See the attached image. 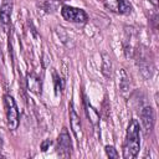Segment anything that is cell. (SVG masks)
Returning a JSON list of instances; mask_svg holds the SVG:
<instances>
[{
    "label": "cell",
    "instance_id": "cell-1",
    "mask_svg": "<svg viewBox=\"0 0 159 159\" xmlns=\"http://www.w3.org/2000/svg\"><path fill=\"white\" fill-rule=\"evenodd\" d=\"M140 149V139H139V123L137 119H130L125 140L123 144V158L124 159H133L137 157L138 152Z\"/></svg>",
    "mask_w": 159,
    "mask_h": 159
},
{
    "label": "cell",
    "instance_id": "cell-2",
    "mask_svg": "<svg viewBox=\"0 0 159 159\" xmlns=\"http://www.w3.org/2000/svg\"><path fill=\"white\" fill-rule=\"evenodd\" d=\"M4 107H5V114H6V122L10 130H16L20 123V116L19 109L16 106V102L12 96L5 94L4 96Z\"/></svg>",
    "mask_w": 159,
    "mask_h": 159
},
{
    "label": "cell",
    "instance_id": "cell-3",
    "mask_svg": "<svg viewBox=\"0 0 159 159\" xmlns=\"http://www.w3.org/2000/svg\"><path fill=\"white\" fill-rule=\"evenodd\" d=\"M61 15L65 20L75 24H84L88 20V15L84 10L70 5H63L61 7Z\"/></svg>",
    "mask_w": 159,
    "mask_h": 159
},
{
    "label": "cell",
    "instance_id": "cell-4",
    "mask_svg": "<svg viewBox=\"0 0 159 159\" xmlns=\"http://www.w3.org/2000/svg\"><path fill=\"white\" fill-rule=\"evenodd\" d=\"M57 154L62 158H68L72 154V140L66 128H62L57 138Z\"/></svg>",
    "mask_w": 159,
    "mask_h": 159
},
{
    "label": "cell",
    "instance_id": "cell-5",
    "mask_svg": "<svg viewBox=\"0 0 159 159\" xmlns=\"http://www.w3.org/2000/svg\"><path fill=\"white\" fill-rule=\"evenodd\" d=\"M140 119H142V125H143L145 134H149L153 130L154 124H155L154 109L150 106H144L142 108V112H140Z\"/></svg>",
    "mask_w": 159,
    "mask_h": 159
},
{
    "label": "cell",
    "instance_id": "cell-6",
    "mask_svg": "<svg viewBox=\"0 0 159 159\" xmlns=\"http://www.w3.org/2000/svg\"><path fill=\"white\" fill-rule=\"evenodd\" d=\"M68 114H70V124H71V129H72L75 137L77 138V140L80 142V140L82 139V134H83V132H82V123H81L80 116H78L77 112L75 111L72 103L70 104Z\"/></svg>",
    "mask_w": 159,
    "mask_h": 159
},
{
    "label": "cell",
    "instance_id": "cell-7",
    "mask_svg": "<svg viewBox=\"0 0 159 159\" xmlns=\"http://www.w3.org/2000/svg\"><path fill=\"white\" fill-rule=\"evenodd\" d=\"M12 12V2L10 0H6L0 6V24L4 29H6L10 24V17Z\"/></svg>",
    "mask_w": 159,
    "mask_h": 159
},
{
    "label": "cell",
    "instance_id": "cell-8",
    "mask_svg": "<svg viewBox=\"0 0 159 159\" xmlns=\"http://www.w3.org/2000/svg\"><path fill=\"white\" fill-rule=\"evenodd\" d=\"M26 84H27V89L30 92H32L35 94L41 93V80L36 73L29 72L26 75Z\"/></svg>",
    "mask_w": 159,
    "mask_h": 159
},
{
    "label": "cell",
    "instance_id": "cell-9",
    "mask_svg": "<svg viewBox=\"0 0 159 159\" xmlns=\"http://www.w3.org/2000/svg\"><path fill=\"white\" fill-rule=\"evenodd\" d=\"M84 111H86V114H87V118H88V120L92 123V125L94 127V128H97L98 127V124H99V113H98V111L89 103V101L84 97Z\"/></svg>",
    "mask_w": 159,
    "mask_h": 159
},
{
    "label": "cell",
    "instance_id": "cell-10",
    "mask_svg": "<svg viewBox=\"0 0 159 159\" xmlns=\"http://www.w3.org/2000/svg\"><path fill=\"white\" fill-rule=\"evenodd\" d=\"M102 73L106 78L112 76V61L107 53H102Z\"/></svg>",
    "mask_w": 159,
    "mask_h": 159
},
{
    "label": "cell",
    "instance_id": "cell-11",
    "mask_svg": "<svg viewBox=\"0 0 159 159\" xmlns=\"http://www.w3.org/2000/svg\"><path fill=\"white\" fill-rule=\"evenodd\" d=\"M117 7L119 14H130L132 12V5L128 0H117Z\"/></svg>",
    "mask_w": 159,
    "mask_h": 159
},
{
    "label": "cell",
    "instance_id": "cell-12",
    "mask_svg": "<svg viewBox=\"0 0 159 159\" xmlns=\"http://www.w3.org/2000/svg\"><path fill=\"white\" fill-rule=\"evenodd\" d=\"M119 87H120V91L123 94H125V92L129 91L130 88V83H129V77L127 76V73L122 70V78L119 81Z\"/></svg>",
    "mask_w": 159,
    "mask_h": 159
},
{
    "label": "cell",
    "instance_id": "cell-13",
    "mask_svg": "<svg viewBox=\"0 0 159 159\" xmlns=\"http://www.w3.org/2000/svg\"><path fill=\"white\" fill-rule=\"evenodd\" d=\"M53 84H55V93L58 96L63 89V80L56 72H53Z\"/></svg>",
    "mask_w": 159,
    "mask_h": 159
},
{
    "label": "cell",
    "instance_id": "cell-14",
    "mask_svg": "<svg viewBox=\"0 0 159 159\" xmlns=\"http://www.w3.org/2000/svg\"><path fill=\"white\" fill-rule=\"evenodd\" d=\"M61 0H46L43 4V9L46 11H55L57 9V6L60 5Z\"/></svg>",
    "mask_w": 159,
    "mask_h": 159
},
{
    "label": "cell",
    "instance_id": "cell-15",
    "mask_svg": "<svg viewBox=\"0 0 159 159\" xmlns=\"http://www.w3.org/2000/svg\"><path fill=\"white\" fill-rule=\"evenodd\" d=\"M104 150H106V154L109 159H117L119 155H118V152L117 149L113 147V145H106L104 147Z\"/></svg>",
    "mask_w": 159,
    "mask_h": 159
},
{
    "label": "cell",
    "instance_id": "cell-16",
    "mask_svg": "<svg viewBox=\"0 0 159 159\" xmlns=\"http://www.w3.org/2000/svg\"><path fill=\"white\" fill-rule=\"evenodd\" d=\"M51 144H52V140H51V139H45V140H42V142H41L40 148H41V150H42V152H46L47 149H50Z\"/></svg>",
    "mask_w": 159,
    "mask_h": 159
},
{
    "label": "cell",
    "instance_id": "cell-17",
    "mask_svg": "<svg viewBox=\"0 0 159 159\" xmlns=\"http://www.w3.org/2000/svg\"><path fill=\"white\" fill-rule=\"evenodd\" d=\"M149 1H150V2H152L154 6H157V5H158V0H149Z\"/></svg>",
    "mask_w": 159,
    "mask_h": 159
},
{
    "label": "cell",
    "instance_id": "cell-18",
    "mask_svg": "<svg viewBox=\"0 0 159 159\" xmlns=\"http://www.w3.org/2000/svg\"><path fill=\"white\" fill-rule=\"evenodd\" d=\"M1 148H2V138L0 137V150H1ZM0 157H2V155L0 154Z\"/></svg>",
    "mask_w": 159,
    "mask_h": 159
}]
</instances>
